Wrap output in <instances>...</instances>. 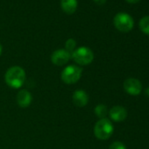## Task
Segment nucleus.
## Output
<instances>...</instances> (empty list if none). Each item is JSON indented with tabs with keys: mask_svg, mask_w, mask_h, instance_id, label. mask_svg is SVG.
I'll use <instances>...</instances> for the list:
<instances>
[{
	"mask_svg": "<svg viewBox=\"0 0 149 149\" xmlns=\"http://www.w3.org/2000/svg\"><path fill=\"white\" fill-rule=\"evenodd\" d=\"M5 80L6 84L13 89H19L25 83L26 72L19 66H13L7 69Z\"/></svg>",
	"mask_w": 149,
	"mask_h": 149,
	"instance_id": "f257e3e1",
	"label": "nucleus"
},
{
	"mask_svg": "<svg viewBox=\"0 0 149 149\" xmlns=\"http://www.w3.org/2000/svg\"><path fill=\"white\" fill-rule=\"evenodd\" d=\"M113 132V125L111 121L106 118L99 119L94 126V134L98 139L101 140H106L111 138Z\"/></svg>",
	"mask_w": 149,
	"mask_h": 149,
	"instance_id": "f03ea898",
	"label": "nucleus"
},
{
	"mask_svg": "<svg viewBox=\"0 0 149 149\" xmlns=\"http://www.w3.org/2000/svg\"><path fill=\"white\" fill-rule=\"evenodd\" d=\"M71 59L81 66L91 64L94 60V54L92 50L87 47H80L71 54Z\"/></svg>",
	"mask_w": 149,
	"mask_h": 149,
	"instance_id": "7ed1b4c3",
	"label": "nucleus"
},
{
	"mask_svg": "<svg viewBox=\"0 0 149 149\" xmlns=\"http://www.w3.org/2000/svg\"><path fill=\"white\" fill-rule=\"evenodd\" d=\"M83 74V68L77 65H69L66 67L61 74L62 82L66 84H73L77 83Z\"/></svg>",
	"mask_w": 149,
	"mask_h": 149,
	"instance_id": "20e7f679",
	"label": "nucleus"
},
{
	"mask_svg": "<svg viewBox=\"0 0 149 149\" xmlns=\"http://www.w3.org/2000/svg\"><path fill=\"white\" fill-rule=\"evenodd\" d=\"M113 24L118 31L122 33H127L133 28L134 21L132 17L128 13H118L113 19Z\"/></svg>",
	"mask_w": 149,
	"mask_h": 149,
	"instance_id": "39448f33",
	"label": "nucleus"
},
{
	"mask_svg": "<svg viewBox=\"0 0 149 149\" xmlns=\"http://www.w3.org/2000/svg\"><path fill=\"white\" fill-rule=\"evenodd\" d=\"M124 90L131 96H138L142 91V84L136 78H127L124 82Z\"/></svg>",
	"mask_w": 149,
	"mask_h": 149,
	"instance_id": "423d86ee",
	"label": "nucleus"
},
{
	"mask_svg": "<svg viewBox=\"0 0 149 149\" xmlns=\"http://www.w3.org/2000/svg\"><path fill=\"white\" fill-rule=\"evenodd\" d=\"M71 59V54L66 49H57L51 55V61L56 66H63Z\"/></svg>",
	"mask_w": 149,
	"mask_h": 149,
	"instance_id": "0eeeda50",
	"label": "nucleus"
},
{
	"mask_svg": "<svg viewBox=\"0 0 149 149\" xmlns=\"http://www.w3.org/2000/svg\"><path fill=\"white\" fill-rule=\"evenodd\" d=\"M73 104L77 107H84L89 103V96L88 94L83 90H77L74 91L72 96Z\"/></svg>",
	"mask_w": 149,
	"mask_h": 149,
	"instance_id": "6e6552de",
	"label": "nucleus"
},
{
	"mask_svg": "<svg viewBox=\"0 0 149 149\" xmlns=\"http://www.w3.org/2000/svg\"><path fill=\"white\" fill-rule=\"evenodd\" d=\"M109 115L111 120L115 122H122L127 117V111L123 106L115 105L110 110Z\"/></svg>",
	"mask_w": 149,
	"mask_h": 149,
	"instance_id": "1a4fd4ad",
	"label": "nucleus"
},
{
	"mask_svg": "<svg viewBox=\"0 0 149 149\" xmlns=\"http://www.w3.org/2000/svg\"><path fill=\"white\" fill-rule=\"evenodd\" d=\"M33 101L32 94L26 90H21L17 94V103L19 107L26 108L28 107Z\"/></svg>",
	"mask_w": 149,
	"mask_h": 149,
	"instance_id": "9d476101",
	"label": "nucleus"
},
{
	"mask_svg": "<svg viewBox=\"0 0 149 149\" xmlns=\"http://www.w3.org/2000/svg\"><path fill=\"white\" fill-rule=\"evenodd\" d=\"M61 6L62 11L67 14H73L78 6L77 0H61Z\"/></svg>",
	"mask_w": 149,
	"mask_h": 149,
	"instance_id": "9b49d317",
	"label": "nucleus"
},
{
	"mask_svg": "<svg viewBox=\"0 0 149 149\" xmlns=\"http://www.w3.org/2000/svg\"><path fill=\"white\" fill-rule=\"evenodd\" d=\"M94 111H95V114H96V116H97V117H98L100 119H101V118H105L106 115L108 114V110H107L106 105L102 104H101L97 105Z\"/></svg>",
	"mask_w": 149,
	"mask_h": 149,
	"instance_id": "f8f14e48",
	"label": "nucleus"
},
{
	"mask_svg": "<svg viewBox=\"0 0 149 149\" xmlns=\"http://www.w3.org/2000/svg\"><path fill=\"white\" fill-rule=\"evenodd\" d=\"M139 28L142 33L149 35V15L143 17L139 20Z\"/></svg>",
	"mask_w": 149,
	"mask_h": 149,
	"instance_id": "ddd939ff",
	"label": "nucleus"
},
{
	"mask_svg": "<svg viewBox=\"0 0 149 149\" xmlns=\"http://www.w3.org/2000/svg\"><path fill=\"white\" fill-rule=\"evenodd\" d=\"M76 47H77V41L74 39H68L65 43V49L70 54H72L74 51Z\"/></svg>",
	"mask_w": 149,
	"mask_h": 149,
	"instance_id": "4468645a",
	"label": "nucleus"
},
{
	"mask_svg": "<svg viewBox=\"0 0 149 149\" xmlns=\"http://www.w3.org/2000/svg\"><path fill=\"white\" fill-rule=\"evenodd\" d=\"M109 149H126L125 146L120 141H114L111 144Z\"/></svg>",
	"mask_w": 149,
	"mask_h": 149,
	"instance_id": "2eb2a0df",
	"label": "nucleus"
},
{
	"mask_svg": "<svg viewBox=\"0 0 149 149\" xmlns=\"http://www.w3.org/2000/svg\"><path fill=\"white\" fill-rule=\"evenodd\" d=\"M93 1H94L96 4H97V5H99V6H102V5H104V4H105L106 0H93Z\"/></svg>",
	"mask_w": 149,
	"mask_h": 149,
	"instance_id": "dca6fc26",
	"label": "nucleus"
},
{
	"mask_svg": "<svg viewBox=\"0 0 149 149\" xmlns=\"http://www.w3.org/2000/svg\"><path fill=\"white\" fill-rule=\"evenodd\" d=\"M125 1L129 4H136V3L139 2L140 0H125Z\"/></svg>",
	"mask_w": 149,
	"mask_h": 149,
	"instance_id": "f3484780",
	"label": "nucleus"
},
{
	"mask_svg": "<svg viewBox=\"0 0 149 149\" xmlns=\"http://www.w3.org/2000/svg\"><path fill=\"white\" fill-rule=\"evenodd\" d=\"M145 93H146V95L149 97V87L146 90V91H145Z\"/></svg>",
	"mask_w": 149,
	"mask_h": 149,
	"instance_id": "a211bd4d",
	"label": "nucleus"
},
{
	"mask_svg": "<svg viewBox=\"0 0 149 149\" xmlns=\"http://www.w3.org/2000/svg\"><path fill=\"white\" fill-rule=\"evenodd\" d=\"M2 50H3V47H2V45L0 44V55L2 54Z\"/></svg>",
	"mask_w": 149,
	"mask_h": 149,
	"instance_id": "6ab92c4d",
	"label": "nucleus"
}]
</instances>
